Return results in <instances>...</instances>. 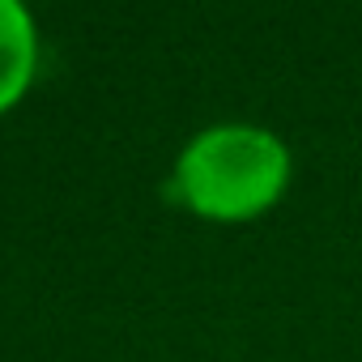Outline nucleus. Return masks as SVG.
<instances>
[{"label":"nucleus","mask_w":362,"mask_h":362,"mask_svg":"<svg viewBox=\"0 0 362 362\" xmlns=\"http://www.w3.org/2000/svg\"><path fill=\"white\" fill-rule=\"evenodd\" d=\"M290 175L281 141L264 128H209L179 158L175 184L197 214L205 218H252L269 209Z\"/></svg>","instance_id":"f257e3e1"},{"label":"nucleus","mask_w":362,"mask_h":362,"mask_svg":"<svg viewBox=\"0 0 362 362\" xmlns=\"http://www.w3.org/2000/svg\"><path fill=\"white\" fill-rule=\"evenodd\" d=\"M35 73V22L18 0H0V111H5Z\"/></svg>","instance_id":"f03ea898"}]
</instances>
